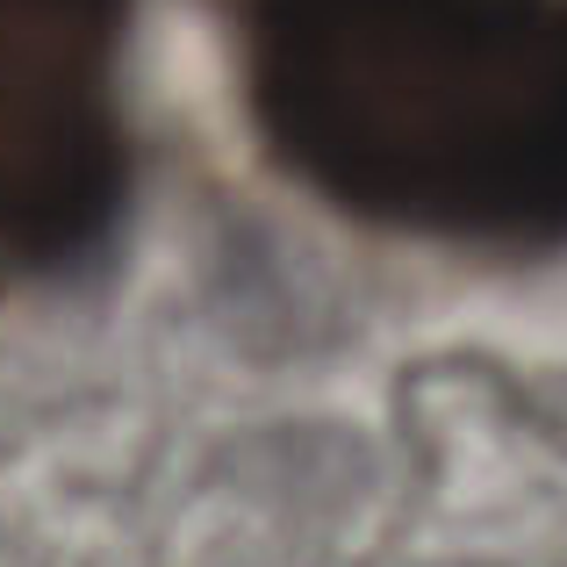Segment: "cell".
<instances>
[{
    "label": "cell",
    "mask_w": 567,
    "mask_h": 567,
    "mask_svg": "<svg viewBox=\"0 0 567 567\" xmlns=\"http://www.w3.org/2000/svg\"><path fill=\"white\" fill-rule=\"evenodd\" d=\"M245 94L367 223L567 237V0H245Z\"/></svg>",
    "instance_id": "cell-1"
},
{
    "label": "cell",
    "mask_w": 567,
    "mask_h": 567,
    "mask_svg": "<svg viewBox=\"0 0 567 567\" xmlns=\"http://www.w3.org/2000/svg\"><path fill=\"white\" fill-rule=\"evenodd\" d=\"M130 0H0V245L72 259L123 208Z\"/></svg>",
    "instance_id": "cell-2"
}]
</instances>
